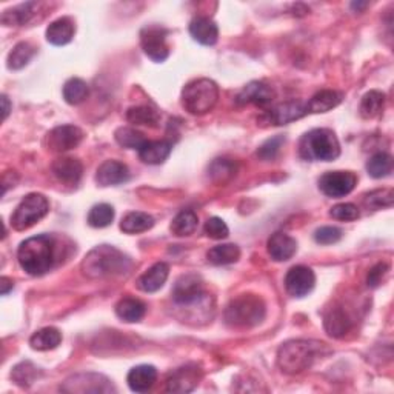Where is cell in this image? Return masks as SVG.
Here are the masks:
<instances>
[{"label": "cell", "mask_w": 394, "mask_h": 394, "mask_svg": "<svg viewBox=\"0 0 394 394\" xmlns=\"http://www.w3.org/2000/svg\"><path fill=\"white\" fill-rule=\"evenodd\" d=\"M9 111H11V105H9V101H8V97L6 96H2V119L5 121Z\"/></svg>", "instance_id": "49"}, {"label": "cell", "mask_w": 394, "mask_h": 394, "mask_svg": "<svg viewBox=\"0 0 394 394\" xmlns=\"http://www.w3.org/2000/svg\"><path fill=\"white\" fill-rule=\"evenodd\" d=\"M323 327L331 338L340 339L350 331L351 319L348 318L347 311H345L342 307H334L325 314Z\"/></svg>", "instance_id": "24"}, {"label": "cell", "mask_w": 394, "mask_h": 394, "mask_svg": "<svg viewBox=\"0 0 394 394\" xmlns=\"http://www.w3.org/2000/svg\"><path fill=\"white\" fill-rule=\"evenodd\" d=\"M299 154L303 161L330 162L339 157L340 143L328 128H316L303 134L299 142Z\"/></svg>", "instance_id": "5"}, {"label": "cell", "mask_w": 394, "mask_h": 394, "mask_svg": "<svg viewBox=\"0 0 394 394\" xmlns=\"http://www.w3.org/2000/svg\"><path fill=\"white\" fill-rule=\"evenodd\" d=\"M388 273V265L387 263H378V265H374V267L370 270L368 273V278H367V283H368V287L371 288H376L379 287V285L382 283L383 278H385Z\"/></svg>", "instance_id": "47"}, {"label": "cell", "mask_w": 394, "mask_h": 394, "mask_svg": "<svg viewBox=\"0 0 394 394\" xmlns=\"http://www.w3.org/2000/svg\"><path fill=\"white\" fill-rule=\"evenodd\" d=\"M330 216L333 219L336 221H342V222H353L359 219V208L356 205L353 203H339V205H334L331 211H330Z\"/></svg>", "instance_id": "44"}, {"label": "cell", "mask_w": 394, "mask_h": 394, "mask_svg": "<svg viewBox=\"0 0 394 394\" xmlns=\"http://www.w3.org/2000/svg\"><path fill=\"white\" fill-rule=\"evenodd\" d=\"M365 205L371 210H380V208H388L394 202V194L391 188H383L371 191L365 196Z\"/></svg>", "instance_id": "42"}, {"label": "cell", "mask_w": 394, "mask_h": 394, "mask_svg": "<svg viewBox=\"0 0 394 394\" xmlns=\"http://www.w3.org/2000/svg\"><path fill=\"white\" fill-rule=\"evenodd\" d=\"M241 258V250L238 245L234 243H223L213 246V248L206 253V259L213 265H230L238 262Z\"/></svg>", "instance_id": "31"}, {"label": "cell", "mask_w": 394, "mask_h": 394, "mask_svg": "<svg viewBox=\"0 0 394 394\" xmlns=\"http://www.w3.org/2000/svg\"><path fill=\"white\" fill-rule=\"evenodd\" d=\"M141 45L143 53L154 62H163L170 56V49L166 45V31L157 25H150L142 29Z\"/></svg>", "instance_id": "10"}, {"label": "cell", "mask_w": 394, "mask_h": 394, "mask_svg": "<svg viewBox=\"0 0 394 394\" xmlns=\"http://www.w3.org/2000/svg\"><path fill=\"white\" fill-rule=\"evenodd\" d=\"M203 231L206 236H208V238H211L214 241H221V239L228 238V234H230L228 226H226V223L221 218H210L205 222Z\"/></svg>", "instance_id": "45"}, {"label": "cell", "mask_w": 394, "mask_h": 394, "mask_svg": "<svg viewBox=\"0 0 394 394\" xmlns=\"http://www.w3.org/2000/svg\"><path fill=\"white\" fill-rule=\"evenodd\" d=\"M48 211L49 202L44 194H28L11 214V226L16 231H25L31 228L39 221H42Z\"/></svg>", "instance_id": "7"}, {"label": "cell", "mask_w": 394, "mask_h": 394, "mask_svg": "<svg viewBox=\"0 0 394 394\" xmlns=\"http://www.w3.org/2000/svg\"><path fill=\"white\" fill-rule=\"evenodd\" d=\"M342 102V94L333 90H322L314 94L307 103L308 113H327Z\"/></svg>", "instance_id": "29"}, {"label": "cell", "mask_w": 394, "mask_h": 394, "mask_svg": "<svg viewBox=\"0 0 394 394\" xmlns=\"http://www.w3.org/2000/svg\"><path fill=\"white\" fill-rule=\"evenodd\" d=\"M37 6L39 5L34 2H28L24 5L14 6L11 9H6V11L2 14V24L5 26H22L34 17Z\"/></svg>", "instance_id": "28"}, {"label": "cell", "mask_w": 394, "mask_h": 394, "mask_svg": "<svg viewBox=\"0 0 394 394\" xmlns=\"http://www.w3.org/2000/svg\"><path fill=\"white\" fill-rule=\"evenodd\" d=\"M383 106H385V94L371 90L362 97L359 111L363 119H374L382 114Z\"/></svg>", "instance_id": "32"}, {"label": "cell", "mask_w": 394, "mask_h": 394, "mask_svg": "<svg viewBox=\"0 0 394 394\" xmlns=\"http://www.w3.org/2000/svg\"><path fill=\"white\" fill-rule=\"evenodd\" d=\"M82 139L84 133L81 128L74 125H62L46 134V146L53 153H65L79 146Z\"/></svg>", "instance_id": "12"}, {"label": "cell", "mask_w": 394, "mask_h": 394, "mask_svg": "<svg viewBox=\"0 0 394 394\" xmlns=\"http://www.w3.org/2000/svg\"><path fill=\"white\" fill-rule=\"evenodd\" d=\"M314 285H316V276H314L311 268L303 267V265L293 267L285 276V288L293 298L308 296L313 291Z\"/></svg>", "instance_id": "13"}, {"label": "cell", "mask_w": 394, "mask_h": 394, "mask_svg": "<svg viewBox=\"0 0 394 394\" xmlns=\"http://www.w3.org/2000/svg\"><path fill=\"white\" fill-rule=\"evenodd\" d=\"M190 34L196 42L211 46L219 39V28L208 17H196L190 24Z\"/></svg>", "instance_id": "23"}, {"label": "cell", "mask_w": 394, "mask_h": 394, "mask_svg": "<svg viewBox=\"0 0 394 394\" xmlns=\"http://www.w3.org/2000/svg\"><path fill=\"white\" fill-rule=\"evenodd\" d=\"M116 142L119 143L123 148H128V150H137L139 151L141 148L146 143V137L143 133L134 130V128L130 126H122L114 134Z\"/></svg>", "instance_id": "38"}, {"label": "cell", "mask_w": 394, "mask_h": 394, "mask_svg": "<svg viewBox=\"0 0 394 394\" xmlns=\"http://www.w3.org/2000/svg\"><path fill=\"white\" fill-rule=\"evenodd\" d=\"M368 4H353L351 5V8H354V9H358V11H359V9H362V8H365Z\"/></svg>", "instance_id": "50"}, {"label": "cell", "mask_w": 394, "mask_h": 394, "mask_svg": "<svg viewBox=\"0 0 394 394\" xmlns=\"http://www.w3.org/2000/svg\"><path fill=\"white\" fill-rule=\"evenodd\" d=\"M128 179H130V170H128L125 163L119 161L103 162L96 173V182L101 186L121 185Z\"/></svg>", "instance_id": "17"}, {"label": "cell", "mask_w": 394, "mask_h": 394, "mask_svg": "<svg viewBox=\"0 0 394 394\" xmlns=\"http://www.w3.org/2000/svg\"><path fill=\"white\" fill-rule=\"evenodd\" d=\"M265 303L256 294H241L225 310V322L231 328H253L265 319Z\"/></svg>", "instance_id": "4"}, {"label": "cell", "mask_w": 394, "mask_h": 394, "mask_svg": "<svg viewBox=\"0 0 394 394\" xmlns=\"http://www.w3.org/2000/svg\"><path fill=\"white\" fill-rule=\"evenodd\" d=\"M358 185V177L351 171H328L319 179L320 191L328 197L348 196Z\"/></svg>", "instance_id": "9"}, {"label": "cell", "mask_w": 394, "mask_h": 394, "mask_svg": "<svg viewBox=\"0 0 394 394\" xmlns=\"http://www.w3.org/2000/svg\"><path fill=\"white\" fill-rule=\"evenodd\" d=\"M367 171L374 179H383L393 171V157L388 153H376L367 162Z\"/></svg>", "instance_id": "37"}, {"label": "cell", "mask_w": 394, "mask_h": 394, "mask_svg": "<svg viewBox=\"0 0 394 394\" xmlns=\"http://www.w3.org/2000/svg\"><path fill=\"white\" fill-rule=\"evenodd\" d=\"M307 114V103L299 101H288L270 110L267 114V119L273 125H287L290 122L302 119V117Z\"/></svg>", "instance_id": "16"}, {"label": "cell", "mask_w": 394, "mask_h": 394, "mask_svg": "<svg viewBox=\"0 0 394 394\" xmlns=\"http://www.w3.org/2000/svg\"><path fill=\"white\" fill-rule=\"evenodd\" d=\"M236 171H238V166H236L234 162L228 161V159H216L211 165H210V179L214 183H226L228 181H231L233 177L236 176Z\"/></svg>", "instance_id": "39"}, {"label": "cell", "mask_w": 394, "mask_h": 394, "mask_svg": "<svg viewBox=\"0 0 394 394\" xmlns=\"http://www.w3.org/2000/svg\"><path fill=\"white\" fill-rule=\"evenodd\" d=\"M342 239V230L336 226H322L316 233H314V241L320 245H331Z\"/></svg>", "instance_id": "46"}, {"label": "cell", "mask_w": 394, "mask_h": 394, "mask_svg": "<svg viewBox=\"0 0 394 394\" xmlns=\"http://www.w3.org/2000/svg\"><path fill=\"white\" fill-rule=\"evenodd\" d=\"M202 379V370L197 365H185L176 370L166 380V391L170 393H190Z\"/></svg>", "instance_id": "14"}, {"label": "cell", "mask_w": 394, "mask_h": 394, "mask_svg": "<svg viewBox=\"0 0 394 394\" xmlns=\"http://www.w3.org/2000/svg\"><path fill=\"white\" fill-rule=\"evenodd\" d=\"M39 374H41V371H39V368L34 365V363L26 360V362H21L19 365H16L13 368L11 378L19 387L28 388V387H31L33 383L36 382V379L39 378Z\"/></svg>", "instance_id": "40"}, {"label": "cell", "mask_w": 394, "mask_h": 394, "mask_svg": "<svg viewBox=\"0 0 394 394\" xmlns=\"http://www.w3.org/2000/svg\"><path fill=\"white\" fill-rule=\"evenodd\" d=\"M0 287H2V294L6 296L9 293V290L14 288V282L11 279H9V278H5V276H4V278L0 279Z\"/></svg>", "instance_id": "48"}, {"label": "cell", "mask_w": 394, "mask_h": 394, "mask_svg": "<svg viewBox=\"0 0 394 394\" xmlns=\"http://www.w3.org/2000/svg\"><path fill=\"white\" fill-rule=\"evenodd\" d=\"M90 94V88H88L86 82L79 77H73L70 81H66L64 85V98L66 103L70 105H79L82 103L85 98Z\"/></svg>", "instance_id": "35"}, {"label": "cell", "mask_w": 394, "mask_h": 394, "mask_svg": "<svg viewBox=\"0 0 394 394\" xmlns=\"http://www.w3.org/2000/svg\"><path fill=\"white\" fill-rule=\"evenodd\" d=\"M285 142V137L283 136H276V137H271V139H268L267 142H263L259 150H258V157L262 161H274L276 156L279 154L281 151V146L283 145Z\"/></svg>", "instance_id": "43"}, {"label": "cell", "mask_w": 394, "mask_h": 394, "mask_svg": "<svg viewBox=\"0 0 394 394\" xmlns=\"http://www.w3.org/2000/svg\"><path fill=\"white\" fill-rule=\"evenodd\" d=\"M274 97L276 93L270 85L263 82H251L238 94L236 102H238V105L267 106L274 101Z\"/></svg>", "instance_id": "15"}, {"label": "cell", "mask_w": 394, "mask_h": 394, "mask_svg": "<svg viewBox=\"0 0 394 394\" xmlns=\"http://www.w3.org/2000/svg\"><path fill=\"white\" fill-rule=\"evenodd\" d=\"M268 254L276 262H287L298 251V242L285 233H274L268 239Z\"/></svg>", "instance_id": "20"}, {"label": "cell", "mask_w": 394, "mask_h": 394, "mask_svg": "<svg viewBox=\"0 0 394 394\" xmlns=\"http://www.w3.org/2000/svg\"><path fill=\"white\" fill-rule=\"evenodd\" d=\"M170 267L163 262L154 263L151 268H148L139 279H137V288L143 293H156L159 291L166 279H168Z\"/></svg>", "instance_id": "19"}, {"label": "cell", "mask_w": 394, "mask_h": 394, "mask_svg": "<svg viewBox=\"0 0 394 394\" xmlns=\"http://www.w3.org/2000/svg\"><path fill=\"white\" fill-rule=\"evenodd\" d=\"M173 300L177 307L191 310L196 305L208 303V294L203 291V282L197 274H183L173 287Z\"/></svg>", "instance_id": "8"}, {"label": "cell", "mask_w": 394, "mask_h": 394, "mask_svg": "<svg viewBox=\"0 0 394 394\" xmlns=\"http://www.w3.org/2000/svg\"><path fill=\"white\" fill-rule=\"evenodd\" d=\"M173 145L166 141H146L139 150L141 161L148 165H161L168 159Z\"/></svg>", "instance_id": "25"}, {"label": "cell", "mask_w": 394, "mask_h": 394, "mask_svg": "<svg viewBox=\"0 0 394 394\" xmlns=\"http://www.w3.org/2000/svg\"><path fill=\"white\" fill-rule=\"evenodd\" d=\"M56 239L49 234L29 238L21 243L17 251V261L21 268L29 276H44L54 267L57 258Z\"/></svg>", "instance_id": "1"}, {"label": "cell", "mask_w": 394, "mask_h": 394, "mask_svg": "<svg viewBox=\"0 0 394 394\" xmlns=\"http://www.w3.org/2000/svg\"><path fill=\"white\" fill-rule=\"evenodd\" d=\"M145 313H146L145 303L134 298H125L116 305L117 318L128 323L141 322L145 316Z\"/></svg>", "instance_id": "26"}, {"label": "cell", "mask_w": 394, "mask_h": 394, "mask_svg": "<svg viewBox=\"0 0 394 394\" xmlns=\"http://www.w3.org/2000/svg\"><path fill=\"white\" fill-rule=\"evenodd\" d=\"M131 259L114 246H96L82 261V271L90 279L113 278V276L126 274L131 270Z\"/></svg>", "instance_id": "2"}, {"label": "cell", "mask_w": 394, "mask_h": 394, "mask_svg": "<svg viewBox=\"0 0 394 394\" xmlns=\"http://www.w3.org/2000/svg\"><path fill=\"white\" fill-rule=\"evenodd\" d=\"M154 226V219L150 214L141 213V211H133L128 213L121 222V230L126 234H137L151 230Z\"/></svg>", "instance_id": "30"}, {"label": "cell", "mask_w": 394, "mask_h": 394, "mask_svg": "<svg viewBox=\"0 0 394 394\" xmlns=\"http://www.w3.org/2000/svg\"><path fill=\"white\" fill-rule=\"evenodd\" d=\"M219 88L210 79H196L186 84L182 91V106L193 116L210 113L218 103Z\"/></svg>", "instance_id": "6"}, {"label": "cell", "mask_w": 394, "mask_h": 394, "mask_svg": "<svg viewBox=\"0 0 394 394\" xmlns=\"http://www.w3.org/2000/svg\"><path fill=\"white\" fill-rule=\"evenodd\" d=\"M62 391L66 393H111L116 391V388L111 385V382L108 380L102 374L86 373V374H76V376L68 379Z\"/></svg>", "instance_id": "11"}, {"label": "cell", "mask_w": 394, "mask_h": 394, "mask_svg": "<svg viewBox=\"0 0 394 394\" xmlns=\"http://www.w3.org/2000/svg\"><path fill=\"white\" fill-rule=\"evenodd\" d=\"M157 380V370L153 365H137L126 376L128 387L134 393H146Z\"/></svg>", "instance_id": "21"}, {"label": "cell", "mask_w": 394, "mask_h": 394, "mask_svg": "<svg viewBox=\"0 0 394 394\" xmlns=\"http://www.w3.org/2000/svg\"><path fill=\"white\" fill-rule=\"evenodd\" d=\"M114 221V208L108 203L94 205L88 213V223L93 228H106Z\"/></svg>", "instance_id": "41"}, {"label": "cell", "mask_w": 394, "mask_h": 394, "mask_svg": "<svg viewBox=\"0 0 394 394\" xmlns=\"http://www.w3.org/2000/svg\"><path fill=\"white\" fill-rule=\"evenodd\" d=\"M126 119L133 125H143L156 128L159 125L161 116L151 106H133L126 113Z\"/></svg>", "instance_id": "34"}, {"label": "cell", "mask_w": 394, "mask_h": 394, "mask_svg": "<svg viewBox=\"0 0 394 394\" xmlns=\"http://www.w3.org/2000/svg\"><path fill=\"white\" fill-rule=\"evenodd\" d=\"M197 223H199L197 214L193 210H183L173 219L170 230L179 238H185V236H190L197 230Z\"/></svg>", "instance_id": "33"}, {"label": "cell", "mask_w": 394, "mask_h": 394, "mask_svg": "<svg viewBox=\"0 0 394 394\" xmlns=\"http://www.w3.org/2000/svg\"><path fill=\"white\" fill-rule=\"evenodd\" d=\"M76 25L71 17H61L46 28V41L56 46H64L73 41Z\"/></svg>", "instance_id": "22"}, {"label": "cell", "mask_w": 394, "mask_h": 394, "mask_svg": "<svg viewBox=\"0 0 394 394\" xmlns=\"http://www.w3.org/2000/svg\"><path fill=\"white\" fill-rule=\"evenodd\" d=\"M51 170L59 182L66 185H77L82 177L84 166L81 161L74 159V157H59V159L53 162Z\"/></svg>", "instance_id": "18"}, {"label": "cell", "mask_w": 394, "mask_h": 394, "mask_svg": "<svg viewBox=\"0 0 394 394\" xmlns=\"http://www.w3.org/2000/svg\"><path fill=\"white\" fill-rule=\"evenodd\" d=\"M328 353L325 343L316 340H290L278 351V365L287 374H299L308 370L316 359Z\"/></svg>", "instance_id": "3"}, {"label": "cell", "mask_w": 394, "mask_h": 394, "mask_svg": "<svg viewBox=\"0 0 394 394\" xmlns=\"http://www.w3.org/2000/svg\"><path fill=\"white\" fill-rule=\"evenodd\" d=\"M62 342V333L54 327H46L36 331L31 339H29V345H31L33 350L37 351H48L54 350Z\"/></svg>", "instance_id": "27"}, {"label": "cell", "mask_w": 394, "mask_h": 394, "mask_svg": "<svg viewBox=\"0 0 394 394\" xmlns=\"http://www.w3.org/2000/svg\"><path fill=\"white\" fill-rule=\"evenodd\" d=\"M34 53L36 49L31 44L28 42L17 44L11 49V53L8 54V68L9 70H22V68H25L29 64V61H31Z\"/></svg>", "instance_id": "36"}]
</instances>
